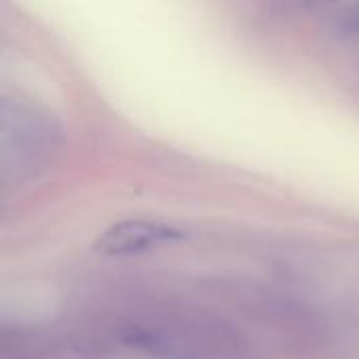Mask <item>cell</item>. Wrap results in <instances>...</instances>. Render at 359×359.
Wrapping results in <instances>:
<instances>
[{"label": "cell", "mask_w": 359, "mask_h": 359, "mask_svg": "<svg viewBox=\"0 0 359 359\" xmlns=\"http://www.w3.org/2000/svg\"><path fill=\"white\" fill-rule=\"evenodd\" d=\"M185 238V231L162 221L126 219L107 227L95 240V250L103 257H135L149 250L175 246Z\"/></svg>", "instance_id": "6da1fadb"}, {"label": "cell", "mask_w": 359, "mask_h": 359, "mask_svg": "<svg viewBox=\"0 0 359 359\" xmlns=\"http://www.w3.org/2000/svg\"><path fill=\"white\" fill-rule=\"evenodd\" d=\"M55 130L44 118L36 116L32 109L15 107V118L4 109V151H17V160L32 158L40 154L42 147L53 143Z\"/></svg>", "instance_id": "7a4b0ae2"}, {"label": "cell", "mask_w": 359, "mask_h": 359, "mask_svg": "<svg viewBox=\"0 0 359 359\" xmlns=\"http://www.w3.org/2000/svg\"><path fill=\"white\" fill-rule=\"evenodd\" d=\"M334 27H337L339 34L359 40V11H351V13L341 15L337 19V23H334Z\"/></svg>", "instance_id": "3957f363"}]
</instances>
